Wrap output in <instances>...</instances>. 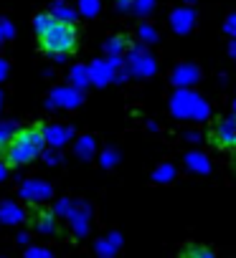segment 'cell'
<instances>
[{
    "label": "cell",
    "mask_w": 236,
    "mask_h": 258,
    "mask_svg": "<svg viewBox=\"0 0 236 258\" xmlns=\"http://www.w3.org/2000/svg\"><path fill=\"white\" fill-rule=\"evenodd\" d=\"M36 225H38V230H41V233H51V230L56 228V220H54V215L43 213V215L38 218V223H36Z\"/></svg>",
    "instance_id": "5"
},
{
    "label": "cell",
    "mask_w": 236,
    "mask_h": 258,
    "mask_svg": "<svg viewBox=\"0 0 236 258\" xmlns=\"http://www.w3.org/2000/svg\"><path fill=\"white\" fill-rule=\"evenodd\" d=\"M183 258H216V255L208 248H203V245H191V248L183 250Z\"/></svg>",
    "instance_id": "4"
},
{
    "label": "cell",
    "mask_w": 236,
    "mask_h": 258,
    "mask_svg": "<svg viewBox=\"0 0 236 258\" xmlns=\"http://www.w3.org/2000/svg\"><path fill=\"white\" fill-rule=\"evenodd\" d=\"M33 28H36V41L46 56L66 58V56L76 53L81 33L71 21H64L54 13H38L33 21Z\"/></svg>",
    "instance_id": "1"
},
{
    "label": "cell",
    "mask_w": 236,
    "mask_h": 258,
    "mask_svg": "<svg viewBox=\"0 0 236 258\" xmlns=\"http://www.w3.org/2000/svg\"><path fill=\"white\" fill-rule=\"evenodd\" d=\"M43 147H46V129L41 124H33V126L13 129V135L0 147V155H3V162L8 167H21L33 162L43 152Z\"/></svg>",
    "instance_id": "2"
},
{
    "label": "cell",
    "mask_w": 236,
    "mask_h": 258,
    "mask_svg": "<svg viewBox=\"0 0 236 258\" xmlns=\"http://www.w3.org/2000/svg\"><path fill=\"white\" fill-rule=\"evenodd\" d=\"M211 145L218 147V150H233L236 145V129H233V119L231 116H223L213 124L211 129Z\"/></svg>",
    "instance_id": "3"
},
{
    "label": "cell",
    "mask_w": 236,
    "mask_h": 258,
    "mask_svg": "<svg viewBox=\"0 0 236 258\" xmlns=\"http://www.w3.org/2000/svg\"><path fill=\"white\" fill-rule=\"evenodd\" d=\"M26 258H51V253H46V250H28Z\"/></svg>",
    "instance_id": "6"
}]
</instances>
